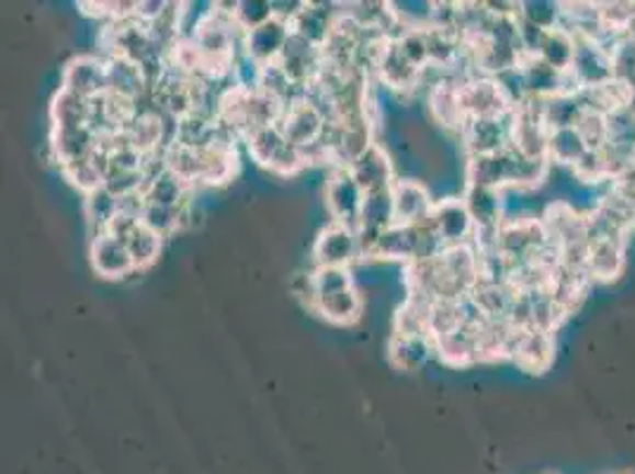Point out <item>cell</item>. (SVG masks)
Returning <instances> with one entry per match:
<instances>
[{
    "instance_id": "cell-1",
    "label": "cell",
    "mask_w": 635,
    "mask_h": 474,
    "mask_svg": "<svg viewBox=\"0 0 635 474\" xmlns=\"http://www.w3.org/2000/svg\"><path fill=\"white\" fill-rule=\"evenodd\" d=\"M551 171L548 159H529L514 147L494 155L467 157V185L484 188H536Z\"/></svg>"
},
{
    "instance_id": "cell-2",
    "label": "cell",
    "mask_w": 635,
    "mask_h": 474,
    "mask_svg": "<svg viewBox=\"0 0 635 474\" xmlns=\"http://www.w3.org/2000/svg\"><path fill=\"white\" fill-rule=\"evenodd\" d=\"M363 200L365 192L356 183V178L351 176V171L344 167L332 169L328 185H325V204H328V212L332 214L334 224H344L356 230Z\"/></svg>"
},
{
    "instance_id": "cell-3",
    "label": "cell",
    "mask_w": 635,
    "mask_h": 474,
    "mask_svg": "<svg viewBox=\"0 0 635 474\" xmlns=\"http://www.w3.org/2000/svg\"><path fill=\"white\" fill-rule=\"evenodd\" d=\"M512 119L514 110L500 116L469 119L461 131V138L467 147V155H494L512 147Z\"/></svg>"
},
{
    "instance_id": "cell-4",
    "label": "cell",
    "mask_w": 635,
    "mask_h": 474,
    "mask_svg": "<svg viewBox=\"0 0 635 474\" xmlns=\"http://www.w3.org/2000/svg\"><path fill=\"white\" fill-rule=\"evenodd\" d=\"M569 77L579 91L586 88H598L614 79L612 74V55L604 50L598 41L576 38V53L569 69Z\"/></svg>"
},
{
    "instance_id": "cell-5",
    "label": "cell",
    "mask_w": 635,
    "mask_h": 474,
    "mask_svg": "<svg viewBox=\"0 0 635 474\" xmlns=\"http://www.w3.org/2000/svg\"><path fill=\"white\" fill-rule=\"evenodd\" d=\"M363 257L359 235L344 224H332L322 228L314 245V261L318 266H339V269H351V263Z\"/></svg>"
},
{
    "instance_id": "cell-6",
    "label": "cell",
    "mask_w": 635,
    "mask_h": 474,
    "mask_svg": "<svg viewBox=\"0 0 635 474\" xmlns=\"http://www.w3.org/2000/svg\"><path fill=\"white\" fill-rule=\"evenodd\" d=\"M432 226L446 247L475 242L477 226L475 221H472L463 198L439 200L432 212Z\"/></svg>"
},
{
    "instance_id": "cell-7",
    "label": "cell",
    "mask_w": 635,
    "mask_h": 474,
    "mask_svg": "<svg viewBox=\"0 0 635 474\" xmlns=\"http://www.w3.org/2000/svg\"><path fill=\"white\" fill-rule=\"evenodd\" d=\"M292 36V24L283 18H273L263 22L261 26L245 32L242 48L249 59H254L257 65H271L277 63V57L283 55L287 41Z\"/></svg>"
},
{
    "instance_id": "cell-8",
    "label": "cell",
    "mask_w": 635,
    "mask_h": 474,
    "mask_svg": "<svg viewBox=\"0 0 635 474\" xmlns=\"http://www.w3.org/2000/svg\"><path fill=\"white\" fill-rule=\"evenodd\" d=\"M63 88L86 100L107 93V59L95 55H79L65 67Z\"/></svg>"
},
{
    "instance_id": "cell-9",
    "label": "cell",
    "mask_w": 635,
    "mask_h": 474,
    "mask_svg": "<svg viewBox=\"0 0 635 474\" xmlns=\"http://www.w3.org/2000/svg\"><path fill=\"white\" fill-rule=\"evenodd\" d=\"M461 105H463L467 122L469 119L500 116V114L512 112L508 98L503 95L496 79L491 77H475L461 83Z\"/></svg>"
},
{
    "instance_id": "cell-10",
    "label": "cell",
    "mask_w": 635,
    "mask_h": 474,
    "mask_svg": "<svg viewBox=\"0 0 635 474\" xmlns=\"http://www.w3.org/2000/svg\"><path fill=\"white\" fill-rule=\"evenodd\" d=\"M277 65L283 67V71L287 74L292 83L308 88L316 81V77L322 69V50L314 46V43L302 38L299 34L292 32L283 55L277 57Z\"/></svg>"
},
{
    "instance_id": "cell-11",
    "label": "cell",
    "mask_w": 635,
    "mask_h": 474,
    "mask_svg": "<svg viewBox=\"0 0 635 474\" xmlns=\"http://www.w3.org/2000/svg\"><path fill=\"white\" fill-rule=\"evenodd\" d=\"M510 359L529 373H543L555 359V339L553 332L541 330H517L512 339Z\"/></svg>"
},
{
    "instance_id": "cell-12",
    "label": "cell",
    "mask_w": 635,
    "mask_h": 474,
    "mask_svg": "<svg viewBox=\"0 0 635 474\" xmlns=\"http://www.w3.org/2000/svg\"><path fill=\"white\" fill-rule=\"evenodd\" d=\"M91 263L95 273L107 280H120L138 271L128 255L126 242L110 233L95 235L91 240Z\"/></svg>"
},
{
    "instance_id": "cell-13",
    "label": "cell",
    "mask_w": 635,
    "mask_h": 474,
    "mask_svg": "<svg viewBox=\"0 0 635 474\" xmlns=\"http://www.w3.org/2000/svg\"><path fill=\"white\" fill-rule=\"evenodd\" d=\"M392 198L396 224H424V221H430L436 204L430 198V190L418 181H410V178H406V181L396 178V183L392 185Z\"/></svg>"
},
{
    "instance_id": "cell-14",
    "label": "cell",
    "mask_w": 635,
    "mask_h": 474,
    "mask_svg": "<svg viewBox=\"0 0 635 474\" xmlns=\"http://www.w3.org/2000/svg\"><path fill=\"white\" fill-rule=\"evenodd\" d=\"M325 122H328V119L320 114V110L314 105V102L302 98V100L292 102V105L285 108V114H283V119H280L277 126L283 128L285 138L290 143L304 147V145H311L320 138Z\"/></svg>"
},
{
    "instance_id": "cell-15",
    "label": "cell",
    "mask_w": 635,
    "mask_h": 474,
    "mask_svg": "<svg viewBox=\"0 0 635 474\" xmlns=\"http://www.w3.org/2000/svg\"><path fill=\"white\" fill-rule=\"evenodd\" d=\"M375 74L384 86H389L396 93H416L422 79V69L410 63L396 41L387 43Z\"/></svg>"
},
{
    "instance_id": "cell-16",
    "label": "cell",
    "mask_w": 635,
    "mask_h": 474,
    "mask_svg": "<svg viewBox=\"0 0 635 474\" xmlns=\"http://www.w3.org/2000/svg\"><path fill=\"white\" fill-rule=\"evenodd\" d=\"M347 169L351 171L353 178H356V183L363 188V192L389 190L396 183L392 159L377 143L367 147V150Z\"/></svg>"
},
{
    "instance_id": "cell-17",
    "label": "cell",
    "mask_w": 635,
    "mask_h": 474,
    "mask_svg": "<svg viewBox=\"0 0 635 474\" xmlns=\"http://www.w3.org/2000/svg\"><path fill=\"white\" fill-rule=\"evenodd\" d=\"M624 263H626V242L624 240H610V237H598V240H590L586 271L593 283H612V280L622 275Z\"/></svg>"
},
{
    "instance_id": "cell-18",
    "label": "cell",
    "mask_w": 635,
    "mask_h": 474,
    "mask_svg": "<svg viewBox=\"0 0 635 474\" xmlns=\"http://www.w3.org/2000/svg\"><path fill=\"white\" fill-rule=\"evenodd\" d=\"M479 325L481 320H467L457 330L434 339L436 353L444 363L461 368L479 361Z\"/></svg>"
},
{
    "instance_id": "cell-19",
    "label": "cell",
    "mask_w": 635,
    "mask_h": 474,
    "mask_svg": "<svg viewBox=\"0 0 635 474\" xmlns=\"http://www.w3.org/2000/svg\"><path fill=\"white\" fill-rule=\"evenodd\" d=\"M98 147H100V136L91 126L50 131V150L63 167L71 165V161L91 159Z\"/></svg>"
},
{
    "instance_id": "cell-20",
    "label": "cell",
    "mask_w": 635,
    "mask_h": 474,
    "mask_svg": "<svg viewBox=\"0 0 635 474\" xmlns=\"http://www.w3.org/2000/svg\"><path fill=\"white\" fill-rule=\"evenodd\" d=\"M463 202L467 212L475 221L477 230L498 228L503 224V190L484 188V185H467L463 192Z\"/></svg>"
},
{
    "instance_id": "cell-21",
    "label": "cell",
    "mask_w": 635,
    "mask_h": 474,
    "mask_svg": "<svg viewBox=\"0 0 635 474\" xmlns=\"http://www.w3.org/2000/svg\"><path fill=\"white\" fill-rule=\"evenodd\" d=\"M332 8L334 5L328 3H304L302 10L297 12V18L292 20V32L299 34L308 43H314V46L322 48L339 18V12Z\"/></svg>"
},
{
    "instance_id": "cell-22",
    "label": "cell",
    "mask_w": 635,
    "mask_h": 474,
    "mask_svg": "<svg viewBox=\"0 0 635 474\" xmlns=\"http://www.w3.org/2000/svg\"><path fill=\"white\" fill-rule=\"evenodd\" d=\"M436 351L434 337L430 335H392L389 339V361L398 370H420L430 356Z\"/></svg>"
},
{
    "instance_id": "cell-23",
    "label": "cell",
    "mask_w": 635,
    "mask_h": 474,
    "mask_svg": "<svg viewBox=\"0 0 635 474\" xmlns=\"http://www.w3.org/2000/svg\"><path fill=\"white\" fill-rule=\"evenodd\" d=\"M430 112L439 126L461 133L467 124V116L461 105V83L444 81L430 91Z\"/></svg>"
},
{
    "instance_id": "cell-24",
    "label": "cell",
    "mask_w": 635,
    "mask_h": 474,
    "mask_svg": "<svg viewBox=\"0 0 635 474\" xmlns=\"http://www.w3.org/2000/svg\"><path fill=\"white\" fill-rule=\"evenodd\" d=\"M190 185L181 181L179 176L169 171L167 167L155 171L152 176H147V183L143 190L145 202L150 204H161V206H173V210H181L183 204H188Z\"/></svg>"
},
{
    "instance_id": "cell-25",
    "label": "cell",
    "mask_w": 635,
    "mask_h": 474,
    "mask_svg": "<svg viewBox=\"0 0 635 474\" xmlns=\"http://www.w3.org/2000/svg\"><path fill=\"white\" fill-rule=\"evenodd\" d=\"M311 308L334 325H351L363 314V300L356 287H349L328 296H318Z\"/></svg>"
},
{
    "instance_id": "cell-26",
    "label": "cell",
    "mask_w": 635,
    "mask_h": 474,
    "mask_svg": "<svg viewBox=\"0 0 635 474\" xmlns=\"http://www.w3.org/2000/svg\"><path fill=\"white\" fill-rule=\"evenodd\" d=\"M91 108L93 102L77 93L60 88L50 102V119L53 128H79L91 124Z\"/></svg>"
},
{
    "instance_id": "cell-27",
    "label": "cell",
    "mask_w": 635,
    "mask_h": 474,
    "mask_svg": "<svg viewBox=\"0 0 635 474\" xmlns=\"http://www.w3.org/2000/svg\"><path fill=\"white\" fill-rule=\"evenodd\" d=\"M83 214L93 237L107 233L112 218L120 214V198L112 195V192L102 185L100 190L91 192V195H86Z\"/></svg>"
},
{
    "instance_id": "cell-28",
    "label": "cell",
    "mask_w": 635,
    "mask_h": 474,
    "mask_svg": "<svg viewBox=\"0 0 635 474\" xmlns=\"http://www.w3.org/2000/svg\"><path fill=\"white\" fill-rule=\"evenodd\" d=\"M574 53H576V38L569 32H565L563 26H555L545 32L536 57H541L543 63H548L551 67L559 71H569L574 63Z\"/></svg>"
},
{
    "instance_id": "cell-29",
    "label": "cell",
    "mask_w": 635,
    "mask_h": 474,
    "mask_svg": "<svg viewBox=\"0 0 635 474\" xmlns=\"http://www.w3.org/2000/svg\"><path fill=\"white\" fill-rule=\"evenodd\" d=\"M432 304L434 302L420 300V296H408L406 304L398 308L394 316V332L396 335H430Z\"/></svg>"
},
{
    "instance_id": "cell-30",
    "label": "cell",
    "mask_w": 635,
    "mask_h": 474,
    "mask_svg": "<svg viewBox=\"0 0 635 474\" xmlns=\"http://www.w3.org/2000/svg\"><path fill=\"white\" fill-rule=\"evenodd\" d=\"M586 153H588V145L581 138V133L576 131V126L551 131L548 161H555V165H563V167L571 169Z\"/></svg>"
},
{
    "instance_id": "cell-31",
    "label": "cell",
    "mask_w": 635,
    "mask_h": 474,
    "mask_svg": "<svg viewBox=\"0 0 635 474\" xmlns=\"http://www.w3.org/2000/svg\"><path fill=\"white\" fill-rule=\"evenodd\" d=\"M245 140H247L249 155H252V159L257 161V165H261L265 169L273 165V159L277 157V153L283 150L285 143H287L283 128H280L277 124L257 128V131L249 133Z\"/></svg>"
},
{
    "instance_id": "cell-32",
    "label": "cell",
    "mask_w": 635,
    "mask_h": 474,
    "mask_svg": "<svg viewBox=\"0 0 635 474\" xmlns=\"http://www.w3.org/2000/svg\"><path fill=\"white\" fill-rule=\"evenodd\" d=\"M161 240H165V237H159L150 228H145L143 224L126 237L124 242H126L128 255H131L133 263H136L138 271L147 269V266H152L157 261L159 251H161Z\"/></svg>"
},
{
    "instance_id": "cell-33",
    "label": "cell",
    "mask_w": 635,
    "mask_h": 474,
    "mask_svg": "<svg viewBox=\"0 0 635 474\" xmlns=\"http://www.w3.org/2000/svg\"><path fill=\"white\" fill-rule=\"evenodd\" d=\"M63 173L67 176V181L79 188L83 195H91V192L100 190L105 185V176H102L100 167L95 165V159H81V161H71V165L63 167Z\"/></svg>"
},
{
    "instance_id": "cell-34",
    "label": "cell",
    "mask_w": 635,
    "mask_h": 474,
    "mask_svg": "<svg viewBox=\"0 0 635 474\" xmlns=\"http://www.w3.org/2000/svg\"><path fill=\"white\" fill-rule=\"evenodd\" d=\"M185 206V204H183ZM181 206V210H183ZM181 210H173V206H161V204H145V212L140 224L145 228H150L159 237H169L171 233L181 230Z\"/></svg>"
},
{
    "instance_id": "cell-35",
    "label": "cell",
    "mask_w": 635,
    "mask_h": 474,
    "mask_svg": "<svg viewBox=\"0 0 635 474\" xmlns=\"http://www.w3.org/2000/svg\"><path fill=\"white\" fill-rule=\"evenodd\" d=\"M311 273H314L316 300L318 296H328V294L353 287L351 269H339V266H318V269H314Z\"/></svg>"
},
{
    "instance_id": "cell-36",
    "label": "cell",
    "mask_w": 635,
    "mask_h": 474,
    "mask_svg": "<svg viewBox=\"0 0 635 474\" xmlns=\"http://www.w3.org/2000/svg\"><path fill=\"white\" fill-rule=\"evenodd\" d=\"M576 131L581 133V138L588 145V150H600V147L608 143L610 119H608V114H602V112L586 110L579 119V124H576Z\"/></svg>"
},
{
    "instance_id": "cell-37",
    "label": "cell",
    "mask_w": 635,
    "mask_h": 474,
    "mask_svg": "<svg viewBox=\"0 0 635 474\" xmlns=\"http://www.w3.org/2000/svg\"><path fill=\"white\" fill-rule=\"evenodd\" d=\"M571 173H574L576 178H579L581 183H590V185L612 183L608 161H604L602 150H588V153L571 167Z\"/></svg>"
},
{
    "instance_id": "cell-38",
    "label": "cell",
    "mask_w": 635,
    "mask_h": 474,
    "mask_svg": "<svg viewBox=\"0 0 635 474\" xmlns=\"http://www.w3.org/2000/svg\"><path fill=\"white\" fill-rule=\"evenodd\" d=\"M612 74L616 81H633L635 79V41L626 34L619 36L612 46Z\"/></svg>"
},
{
    "instance_id": "cell-39",
    "label": "cell",
    "mask_w": 635,
    "mask_h": 474,
    "mask_svg": "<svg viewBox=\"0 0 635 474\" xmlns=\"http://www.w3.org/2000/svg\"><path fill=\"white\" fill-rule=\"evenodd\" d=\"M520 18L548 32V29L559 26V18H563V3H545V0H536V3H520Z\"/></svg>"
},
{
    "instance_id": "cell-40",
    "label": "cell",
    "mask_w": 635,
    "mask_h": 474,
    "mask_svg": "<svg viewBox=\"0 0 635 474\" xmlns=\"http://www.w3.org/2000/svg\"><path fill=\"white\" fill-rule=\"evenodd\" d=\"M308 167V161L304 157V150L299 145L294 143H285L283 150L277 153V157L273 159V165L269 167L273 173L277 176H297L299 171H304Z\"/></svg>"
},
{
    "instance_id": "cell-41",
    "label": "cell",
    "mask_w": 635,
    "mask_h": 474,
    "mask_svg": "<svg viewBox=\"0 0 635 474\" xmlns=\"http://www.w3.org/2000/svg\"><path fill=\"white\" fill-rule=\"evenodd\" d=\"M628 110H633L635 112V79L633 81H628Z\"/></svg>"
},
{
    "instance_id": "cell-42",
    "label": "cell",
    "mask_w": 635,
    "mask_h": 474,
    "mask_svg": "<svg viewBox=\"0 0 635 474\" xmlns=\"http://www.w3.org/2000/svg\"><path fill=\"white\" fill-rule=\"evenodd\" d=\"M622 474H635V470H626V472H622Z\"/></svg>"
},
{
    "instance_id": "cell-43",
    "label": "cell",
    "mask_w": 635,
    "mask_h": 474,
    "mask_svg": "<svg viewBox=\"0 0 635 474\" xmlns=\"http://www.w3.org/2000/svg\"><path fill=\"white\" fill-rule=\"evenodd\" d=\"M633 235H635V224H633Z\"/></svg>"
}]
</instances>
